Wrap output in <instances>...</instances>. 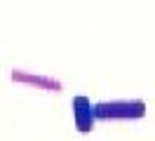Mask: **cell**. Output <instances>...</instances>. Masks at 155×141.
I'll list each match as a JSON object with an SVG mask.
<instances>
[{
    "instance_id": "1",
    "label": "cell",
    "mask_w": 155,
    "mask_h": 141,
    "mask_svg": "<svg viewBox=\"0 0 155 141\" xmlns=\"http://www.w3.org/2000/svg\"><path fill=\"white\" fill-rule=\"evenodd\" d=\"M97 120H139L146 115V103L141 99H115L99 101L94 106Z\"/></svg>"
},
{
    "instance_id": "2",
    "label": "cell",
    "mask_w": 155,
    "mask_h": 141,
    "mask_svg": "<svg viewBox=\"0 0 155 141\" xmlns=\"http://www.w3.org/2000/svg\"><path fill=\"white\" fill-rule=\"evenodd\" d=\"M94 120H97V113H94V106L87 96H75L73 99V122H75L78 132L87 134V132L94 129Z\"/></svg>"
},
{
    "instance_id": "3",
    "label": "cell",
    "mask_w": 155,
    "mask_h": 141,
    "mask_svg": "<svg viewBox=\"0 0 155 141\" xmlns=\"http://www.w3.org/2000/svg\"><path fill=\"white\" fill-rule=\"evenodd\" d=\"M12 80L21 85H28V87H38V89H45V92H61V82L54 80V78H47V75H33L28 71H12Z\"/></svg>"
}]
</instances>
